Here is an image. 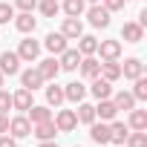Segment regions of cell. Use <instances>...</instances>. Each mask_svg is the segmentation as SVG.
Wrapping results in <instances>:
<instances>
[{"mask_svg": "<svg viewBox=\"0 0 147 147\" xmlns=\"http://www.w3.org/2000/svg\"><path fill=\"white\" fill-rule=\"evenodd\" d=\"M84 12H87L90 26H95V29H107V26H110V12H107L101 3H92V6L84 9Z\"/></svg>", "mask_w": 147, "mask_h": 147, "instance_id": "6da1fadb", "label": "cell"}, {"mask_svg": "<svg viewBox=\"0 0 147 147\" xmlns=\"http://www.w3.org/2000/svg\"><path fill=\"white\" fill-rule=\"evenodd\" d=\"M9 136H12V138H26V136H32V121L26 118V113L9 118Z\"/></svg>", "mask_w": 147, "mask_h": 147, "instance_id": "7a4b0ae2", "label": "cell"}, {"mask_svg": "<svg viewBox=\"0 0 147 147\" xmlns=\"http://www.w3.org/2000/svg\"><path fill=\"white\" fill-rule=\"evenodd\" d=\"M52 121H55L58 133H72V130L78 127V118H75V110H58V115H55Z\"/></svg>", "mask_w": 147, "mask_h": 147, "instance_id": "3957f363", "label": "cell"}, {"mask_svg": "<svg viewBox=\"0 0 147 147\" xmlns=\"http://www.w3.org/2000/svg\"><path fill=\"white\" fill-rule=\"evenodd\" d=\"M61 35H63L66 40H78V38L84 35V23H81V18H63V23H61Z\"/></svg>", "mask_w": 147, "mask_h": 147, "instance_id": "277c9868", "label": "cell"}, {"mask_svg": "<svg viewBox=\"0 0 147 147\" xmlns=\"http://www.w3.org/2000/svg\"><path fill=\"white\" fill-rule=\"evenodd\" d=\"M0 72L9 75V78L20 72V58H18V52H0Z\"/></svg>", "mask_w": 147, "mask_h": 147, "instance_id": "5b68a950", "label": "cell"}, {"mask_svg": "<svg viewBox=\"0 0 147 147\" xmlns=\"http://www.w3.org/2000/svg\"><path fill=\"white\" fill-rule=\"evenodd\" d=\"M38 55H40V43H38V40H32V38L20 40V46H18V58H20V61L32 63V61H38Z\"/></svg>", "mask_w": 147, "mask_h": 147, "instance_id": "8992f818", "label": "cell"}, {"mask_svg": "<svg viewBox=\"0 0 147 147\" xmlns=\"http://www.w3.org/2000/svg\"><path fill=\"white\" fill-rule=\"evenodd\" d=\"M101 61H118L121 58V40H98V49Z\"/></svg>", "mask_w": 147, "mask_h": 147, "instance_id": "52a82bcc", "label": "cell"}, {"mask_svg": "<svg viewBox=\"0 0 147 147\" xmlns=\"http://www.w3.org/2000/svg\"><path fill=\"white\" fill-rule=\"evenodd\" d=\"M18 75H20V87H26V90H32V92H35V90H40V87L46 84V81L40 78V72H38V66H35V69L29 66V69L18 72Z\"/></svg>", "mask_w": 147, "mask_h": 147, "instance_id": "ba28073f", "label": "cell"}, {"mask_svg": "<svg viewBox=\"0 0 147 147\" xmlns=\"http://www.w3.org/2000/svg\"><path fill=\"white\" fill-rule=\"evenodd\" d=\"M78 72H81V75L84 78H98V72H101V61L95 58V55H84L81 58V63H78Z\"/></svg>", "mask_w": 147, "mask_h": 147, "instance_id": "9c48e42d", "label": "cell"}, {"mask_svg": "<svg viewBox=\"0 0 147 147\" xmlns=\"http://www.w3.org/2000/svg\"><path fill=\"white\" fill-rule=\"evenodd\" d=\"M121 40H124V43H141V40H144V29H141L136 20H127V23L121 26Z\"/></svg>", "mask_w": 147, "mask_h": 147, "instance_id": "30bf717a", "label": "cell"}, {"mask_svg": "<svg viewBox=\"0 0 147 147\" xmlns=\"http://www.w3.org/2000/svg\"><path fill=\"white\" fill-rule=\"evenodd\" d=\"M32 136H35L38 141H52V138L58 136V127H55V121L49 118V121H40V124H32Z\"/></svg>", "mask_w": 147, "mask_h": 147, "instance_id": "8fae6325", "label": "cell"}, {"mask_svg": "<svg viewBox=\"0 0 147 147\" xmlns=\"http://www.w3.org/2000/svg\"><path fill=\"white\" fill-rule=\"evenodd\" d=\"M81 58H84V55H81L78 49H69V46H66V49L61 52L58 63H61V69H66V72H75V69H78V63H81Z\"/></svg>", "mask_w": 147, "mask_h": 147, "instance_id": "7c38bea8", "label": "cell"}, {"mask_svg": "<svg viewBox=\"0 0 147 147\" xmlns=\"http://www.w3.org/2000/svg\"><path fill=\"white\" fill-rule=\"evenodd\" d=\"M38 72H40V78L49 84V81H55L58 78V72H61V63H58V58H43L40 63H38Z\"/></svg>", "mask_w": 147, "mask_h": 147, "instance_id": "4fadbf2b", "label": "cell"}, {"mask_svg": "<svg viewBox=\"0 0 147 147\" xmlns=\"http://www.w3.org/2000/svg\"><path fill=\"white\" fill-rule=\"evenodd\" d=\"M87 92H92V95L101 101V98H110V95H113V84H110L107 78H101V75H98V78H92V84L87 87Z\"/></svg>", "mask_w": 147, "mask_h": 147, "instance_id": "5bb4252c", "label": "cell"}, {"mask_svg": "<svg viewBox=\"0 0 147 147\" xmlns=\"http://www.w3.org/2000/svg\"><path fill=\"white\" fill-rule=\"evenodd\" d=\"M35 104V98H32V90H26V87H20L18 92H12V107L15 110H20V113H26L29 107Z\"/></svg>", "mask_w": 147, "mask_h": 147, "instance_id": "9a60e30c", "label": "cell"}, {"mask_svg": "<svg viewBox=\"0 0 147 147\" xmlns=\"http://www.w3.org/2000/svg\"><path fill=\"white\" fill-rule=\"evenodd\" d=\"M118 115V107L113 104V98H101L98 104H95V118H101V121H113Z\"/></svg>", "mask_w": 147, "mask_h": 147, "instance_id": "2e32d148", "label": "cell"}, {"mask_svg": "<svg viewBox=\"0 0 147 147\" xmlns=\"http://www.w3.org/2000/svg\"><path fill=\"white\" fill-rule=\"evenodd\" d=\"M90 138L95 144H110V121H92L90 124Z\"/></svg>", "mask_w": 147, "mask_h": 147, "instance_id": "e0dca14e", "label": "cell"}, {"mask_svg": "<svg viewBox=\"0 0 147 147\" xmlns=\"http://www.w3.org/2000/svg\"><path fill=\"white\" fill-rule=\"evenodd\" d=\"M63 98H66V101H72V104H78V101H84V98H87V87H84L81 81H69V84L63 87Z\"/></svg>", "mask_w": 147, "mask_h": 147, "instance_id": "ac0fdd59", "label": "cell"}, {"mask_svg": "<svg viewBox=\"0 0 147 147\" xmlns=\"http://www.w3.org/2000/svg\"><path fill=\"white\" fill-rule=\"evenodd\" d=\"M15 29L23 35H32L38 29V20L32 18V12H20V15H15Z\"/></svg>", "mask_w": 147, "mask_h": 147, "instance_id": "d6986e66", "label": "cell"}, {"mask_svg": "<svg viewBox=\"0 0 147 147\" xmlns=\"http://www.w3.org/2000/svg\"><path fill=\"white\" fill-rule=\"evenodd\" d=\"M127 133H130V127L124 124V121H110V144H115V147H121L124 144V138H127Z\"/></svg>", "mask_w": 147, "mask_h": 147, "instance_id": "ffe728a7", "label": "cell"}, {"mask_svg": "<svg viewBox=\"0 0 147 147\" xmlns=\"http://www.w3.org/2000/svg\"><path fill=\"white\" fill-rule=\"evenodd\" d=\"M138 75H144V63L138 61V58H127L124 63H121V78H138Z\"/></svg>", "mask_w": 147, "mask_h": 147, "instance_id": "44dd1931", "label": "cell"}, {"mask_svg": "<svg viewBox=\"0 0 147 147\" xmlns=\"http://www.w3.org/2000/svg\"><path fill=\"white\" fill-rule=\"evenodd\" d=\"M43 46H46L52 55H61V52L66 49V38H63L61 32H49V35L43 38Z\"/></svg>", "mask_w": 147, "mask_h": 147, "instance_id": "7402d4cb", "label": "cell"}, {"mask_svg": "<svg viewBox=\"0 0 147 147\" xmlns=\"http://www.w3.org/2000/svg\"><path fill=\"white\" fill-rule=\"evenodd\" d=\"M101 78H107L110 84H115L121 78V63L118 61H101V72H98Z\"/></svg>", "mask_w": 147, "mask_h": 147, "instance_id": "603a6c76", "label": "cell"}, {"mask_svg": "<svg viewBox=\"0 0 147 147\" xmlns=\"http://www.w3.org/2000/svg\"><path fill=\"white\" fill-rule=\"evenodd\" d=\"M63 101H66V98H63V87H58L55 81H49V87H46V104L58 110Z\"/></svg>", "mask_w": 147, "mask_h": 147, "instance_id": "cb8c5ba5", "label": "cell"}, {"mask_svg": "<svg viewBox=\"0 0 147 147\" xmlns=\"http://www.w3.org/2000/svg\"><path fill=\"white\" fill-rule=\"evenodd\" d=\"M26 118H29L32 124H40V121H49V118H52V110H49V107H40V104H32V107L26 110Z\"/></svg>", "mask_w": 147, "mask_h": 147, "instance_id": "d4e9b609", "label": "cell"}, {"mask_svg": "<svg viewBox=\"0 0 147 147\" xmlns=\"http://www.w3.org/2000/svg\"><path fill=\"white\" fill-rule=\"evenodd\" d=\"M75 118H78V124H92L95 121V107L92 104H87V101H78V110H75Z\"/></svg>", "mask_w": 147, "mask_h": 147, "instance_id": "484cf974", "label": "cell"}, {"mask_svg": "<svg viewBox=\"0 0 147 147\" xmlns=\"http://www.w3.org/2000/svg\"><path fill=\"white\" fill-rule=\"evenodd\" d=\"M84 9H87L84 0H63V3H61V12H63L66 18H81Z\"/></svg>", "mask_w": 147, "mask_h": 147, "instance_id": "4316f807", "label": "cell"}, {"mask_svg": "<svg viewBox=\"0 0 147 147\" xmlns=\"http://www.w3.org/2000/svg\"><path fill=\"white\" fill-rule=\"evenodd\" d=\"M110 98H113V104H115L118 110H127V113H130V110L136 107V98H133V92H127V90H121V92H115V95H110Z\"/></svg>", "mask_w": 147, "mask_h": 147, "instance_id": "83f0119b", "label": "cell"}, {"mask_svg": "<svg viewBox=\"0 0 147 147\" xmlns=\"http://www.w3.org/2000/svg\"><path fill=\"white\" fill-rule=\"evenodd\" d=\"M127 127L130 130H147V113L144 110H130V121H127Z\"/></svg>", "mask_w": 147, "mask_h": 147, "instance_id": "f1b7e54d", "label": "cell"}, {"mask_svg": "<svg viewBox=\"0 0 147 147\" xmlns=\"http://www.w3.org/2000/svg\"><path fill=\"white\" fill-rule=\"evenodd\" d=\"M95 49H98V38H92V35H81L78 38V52L81 55H95Z\"/></svg>", "mask_w": 147, "mask_h": 147, "instance_id": "f546056e", "label": "cell"}, {"mask_svg": "<svg viewBox=\"0 0 147 147\" xmlns=\"http://www.w3.org/2000/svg\"><path fill=\"white\" fill-rule=\"evenodd\" d=\"M124 144L127 147H147V130H130Z\"/></svg>", "mask_w": 147, "mask_h": 147, "instance_id": "4dcf8cb0", "label": "cell"}, {"mask_svg": "<svg viewBox=\"0 0 147 147\" xmlns=\"http://www.w3.org/2000/svg\"><path fill=\"white\" fill-rule=\"evenodd\" d=\"M38 9L43 18H55L61 12V0H38Z\"/></svg>", "mask_w": 147, "mask_h": 147, "instance_id": "1f68e13d", "label": "cell"}, {"mask_svg": "<svg viewBox=\"0 0 147 147\" xmlns=\"http://www.w3.org/2000/svg\"><path fill=\"white\" fill-rule=\"evenodd\" d=\"M133 98L136 101H147V78L144 75L133 78Z\"/></svg>", "mask_w": 147, "mask_h": 147, "instance_id": "d6a6232c", "label": "cell"}, {"mask_svg": "<svg viewBox=\"0 0 147 147\" xmlns=\"http://www.w3.org/2000/svg\"><path fill=\"white\" fill-rule=\"evenodd\" d=\"M9 20H15V6L12 3H0V26L9 23Z\"/></svg>", "mask_w": 147, "mask_h": 147, "instance_id": "836d02e7", "label": "cell"}, {"mask_svg": "<svg viewBox=\"0 0 147 147\" xmlns=\"http://www.w3.org/2000/svg\"><path fill=\"white\" fill-rule=\"evenodd\" d=\"M101 3H104V9L113 15V12H121V9L127 6V0H101Z\"/></svg>", "mask_w": 147, "mask_h": 147, "instance_id": "e575fe53", "label": "cell"}, {"mask_svg": "<svg viewBox=\"0 0 147 147\" xmlns=\"http://www.w3.org/2000/svg\"><path fill=\"white\" fill-rule=\"evenodd\" d=\"M15 6H18L20 12H35V9H38V0H15Z\"/></svg>", "mask_w": 147, "mask_h": 147, "instance_id": "d590c367", "label": "cell"}, {"mask_svg": "<svg viewBox=\"0 0 147 147\" xmlns=\"http://www.w3.org/2000/svg\"><path fill=\"white\" fill-rule=\"evenodd\" d=\"M12 110V95L6 90H0V113H9Z\"/></svg>", "mask_w": 147, "mask_h": 147, "instance_id": "8d00e7d4", "label": "cell"}, {"mask_svg": "<svg viewBox=\"0 0 147 147\" xmlns=\"http://www.w3.org/2000/svg\"><path fill=\"white\" fill-rule=\"evenodd\" d=\"M0 147H18V138H12L9 133H3V136H0Z\"/></svg>", "mask_w": 147, "mask_h": 147, "instance_id": "74e56055", "label": "cell"}, {"mask_svg": "<svg viewBox=\"0 0 147 147\" xmlns=\"http://www.w3.org/2000/svg\"><path fill=\"white\" fill-rule=\"evenodd\" d=\"M9 133V113H0V136Z\"/></svg>", "mask_w": 147, "mask_h": 147, "instance_id": "f35d334b", "label": "cell"}, {"mask_svg": "<svg viewBox=\"0 0 147 147\" xmlns=\"http://www.w3.org/2000/svg\"><path fill=\"white\" fill-rule=\"evenodd\" d=\"M38 147H58V141H55V138H52V141H40Z\"/></svg>", "mask_w": 147, "mask_h": 147, "instance_id": "ab89813d", "label": "cell"}, {"mask_svg": "<svg viewBox=\"0 0 147 147\" xmlns=\"http://www.w3.org/2000/svg\"><path fill=\"white\" fill-rule=\"evenodd\" d=\"M3 81H6V75H3V72H0V90H3Z\"/></svg>", "mask_w": 147, "mask_h": 147, "instance_id": "60d3db41", "label": "cell"}, {"mask_svg": "<svg viewBox=\"0 0 147 147\" xmlns=\"http://www.w3.org/2000/svg\"><path fill=\"white\" fill-rule=\"evenodd\" d=\"M84 3H101V0H84Z\"/></svg>", "mask_w": 147, "mask_h": 147, "instance_id": "b9f144b4", "label": "cell"}, {"mask_svg": "<svg viewBox=\"0 0 147 147\" xmlns=\"http://www.w3.org/2000/svg\"><path fill=\"white\" fill-rule=\"evenodd\" d=\"M75 147H81V144H75Z\"/></svg>", "mask_w": 147, "mask_h": 147, "instance_id": "7bdbcfd3", "label": "cell"}]
</instances>
